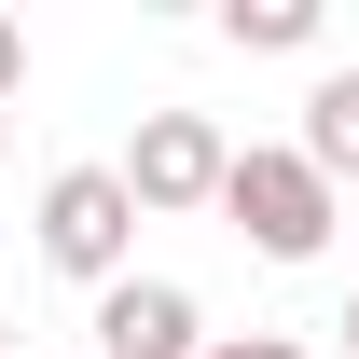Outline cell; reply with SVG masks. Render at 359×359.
<instances>
[{"instance_id": "277c9868", "label": "cell", "mask_w": 359, "mask_h": 359, "mask_svg": "<svg viewBox=\"0 0 359 359\" xmlns=\"http://www.w3.org/2000/svg\"><path fill=\"white\" fill-rule=\"evenodd\" d=\"M208 304L180 290V276H125V290H97V359H208Z\"/></svg>"}, {"instance_id": "30bf717a", "label": "cell", "mask_w": 359, "mask_h": 359, "mask_svg": "<svg viewBox=\"0 0 359 359\" xmlns=\"http://www.w3.org/2000/svg\"><path fill=\"white\" fill-rule=\"evenodd\" d=\"M0 152H14V125H0Z\"/></svg>"}, {"instance_id": "ba28073f", "label": "cell", "mask_w": 359, "mask_h": 359, "mask_svg": "<svg viewBox=\"0 0 359 359\" xmlns=\"http://www.w3.org/2000/svg\"><path fill=\"white\" fill-rule=\"evenodd\" d=\"M14 83H28V28L0 14V111H14Z\"/></svg>"}, {"instance_id": "52a82bcc", "label": "cell", "mask_w": 359, "mask_h": 359, "mask_svg": "<svg viewBox=\"0 0 359 359\" xmlns=\"http://www.w3.org/2000/svg\"><path fill=\"white\" fill-rule=\"evenodd\" d=\"M208 359H318V346H290V332H222Z\"/></svg>"}, {"instance_id": "3957f363", "label": "cell", "mask_w": 359, "mask_h": 359, "mask_svg": "<svg viewBox=\"0 0 359 359\" xmlns=\"http://www.w3.org/2000/svg\"><path fill=\"white\" fill-rule=\"evenodd\" d=\"M222 180H235V138L208 125V111H138V138H125L138 222H194V208H222Z\"/></svg>"}, {"instance_id": "8fae6325", "label": "cell", "mask_w": 359, "mask_h": 359, "mask_svg": "<svg viewBox=\"0 0 359 359\" xmlns=\"http://www.w3.org/2000/svg\"><path fill=\"white\" fill-rule=\"evenodd\" d=\"M69 359H97V346H69Z\"/></svg>"}, {"instance_id": "6da1fadb", "label": "cell", "mask_w": 359, "mask_h": 359, "mask_svg": "<svg viewBox=\"0 0 359 359\" xmlns=\"http://www.w3.org/2000/svg\"><path fill=\"white\" fill-rule=\"evenodd\" d=\"M222 222L263 249V263H318L332 249V222H346V194L304 166V138H249L235 152V180H222Z\"/></svg>"}, {"instance_id": "8992f818", "label": "cell", "mask_w": 359, "mask_h": 359, "mask_svg": "<svg viewBox=\"0 0 359 359\" xmlns=\"http://www.w3.org/2000/svg\"><path fill=\"white\" fill-rule=\"evenodd\" d=\"M222 42L235 55H304L318 42V0H222Z\"/></svg>"}, {"instance_id": "9c48e42d", "label": "cell", "mask_w": 359, "mask_h": 359, "mask_svg": "<svg viewBox=\"0 0 359 359\" xmlns=\"http://www.w3.org/2000/svg\"><path fill=\"white\" fill-rule=\"evenodd\" d=\"M332 332H346V359H359V290H346V318H332Z\"/></svg>"}, {"instance_id": "5b68a950", "label": "cell", "mask_w": 359, "mask_h": 359, "mask_svg": "<svg viewBox=\"0 0 359 359\" xmlns=\"http://www.w3.org/2000/svg\"><path fill=\"white\" fill-rule=\"evenodd\" d=\"M304 166L346 194L359 180V69H318V97H304Z\"/></svg>"}, {"instance_id": "7a4b0ae2", "label": "cell", "mask_w": 359, "mask_h": 359, "mask_svg": "<svg viewBox=\"0 0 359 359\" xmlns=\"http://www.w3.org/2000/svg\"><path fill=\"white\" fill-rule=\"evenodd\" d=\"M28 235H42V263H55V276L125 290V276H138V194H125V166H55Z\"/></svg>"}]
</instances>
